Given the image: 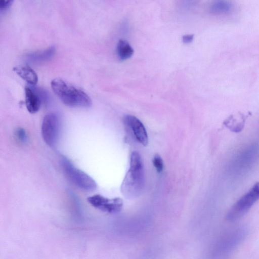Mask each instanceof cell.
<instances>
[{"instance_id": "13", "label": "cell", "mask_w": 259, "mask_h": 259, "mask_svg": "<svg viewBox=\"0 0 259 259\" xmlns=\"http://www.w3.org/2000/svg\"><path fill=\"white\" fill-rule=\"evenodd\" d=\"M54 51L55 48L52 47L42 52L33 54L30 57L35 59L36 58V59L38 60L48 59L53 55Z\"/></svg>"}, {"instance_id": "12", "label": "cell", "mask_w": 259, "mask_h": 259, "mask_svg": "<svg viewBox=\"0 0 259 259\" xmlns=\"http://www.w3.org/2000/svg\"><path fill=\"white\" fill-rule=\"evenodd\" d=\"M117 54L121 60L130 58L134 53V50L129 43L123 39H120L117 45Z\"/></svg>"}, {"instance_id": "1", "label": "cell", "mask_w": 259, "mask_h": 259, "mask_svg": "<svg viewBox=\"0 0 259 259\" xmlns=\"http://www.w3.org/2000/svg\"><path fill=\"white\" fill-rule=\"evenodd\" d=\"M54 93L65 105L73 107H89L92 104L90 97L83 91L60 78L51 82Z\"/></svg>"}, {"instance_id": "2", "label": "cell", "mask_w": 259, "mask_h": 259, "mask_svg": "<svg viewBox=\"0 0 259 259\" xmlns=\"http://www.w3.org/2000/svg\"><path fill=\"white\" fill-rule=\"evenodd\" d=\"M144 185L143 163L139 154L132 152L130 167L121 185V191L125 196L135 197L140 194Z\"/></svg>"}, {"instance_id": "5", "label": "cell", "mask_w": 259, "mask_h": 259, "mask_svg": "<svg viewBox=\"0 0 259 259\" xmlns=\"http://www.w3.org/2000/svg\"><path fill=\"white\" fill-rule=\"evenodd\" d=\"M259 159V145L251 144L240 151L230 164L233 174H242L250 169Z\"/></svg>"}, {"instance_id": "10", "label": "cell", "mask_w": 259, "mask_h": 259, "mask_svg": "<svg viewBox=\"0 0 259 259\" xmlns=\"http://www.w3.org/2000/svg\"><path fill=\"white\" fill-rule=\"evenodd\" d=\"M13 70L29 84L34 85L37 83V75L29 66L25 65L15 66Z\"/></svg>"}, {"instance_id": "3", "label": "cell", "mask_w": 259, "mask_h": 259, "mask_svg": "<svg viewBox=\"0 0 259 259\" xmlns=\"http://www.w3.org/2000/svg\"><path fill=\"white\" fill-rule=\"evenodd\" d=\"M259 200V182L239 198L230 208L226 214V220L234 222L243 216Z\"/></svg>"}, {"instance_id": "4", "label": "cell", "mask_w": 259, "mask_h": 259, "mask_svg": "<svg viewBox=\"0 0 259 259\" xmlns=\"http://www.w3.org/2000/svg\"><path fill=\"white\" fill-rule=\"evenodd\" d=\"M61 164L69 179L79 188L87 191L96 190L95 180L82 170L76 168L68 159L62 157Z\"/></svg>"}, {"instance_id": "14", "label": "cell", "mask_w": 259, "mask_h": 259, "mask_svg": "<svg viewBox=\"0 0 259 259\" xmlns=\"http://www.w3.org/2000/svg\"><path fill=\"white\" fill-rule=\"evenodd\" d=\"M153 164L158 172L162 171L163 168V162L160 155L156 154L154 156Z\"/></svg>"}, {"instance_id": "7", "label": "cell", "mask_w": 259, "mask_h": 259, "mask_svg": "<svg viewBox=\"0 0 259 259\" xmlns=\"http://www.w3.org/2000/svg\"><path fill=\"white\" fill-rule=\"evenodd\" d=\"M88 202L100 210L114 213L119 211L122 206V200L120 198L109 199L96 194L88 198Z\"/></svg>"}, {"instance_id": "11", "label": "cell", "mask_w": 259, "mask_h": 259, "mask_svg": "<svg viewBox=\"0 0 259 259\" xmlns=\"http://www.w3.org/2000/svg\"><path fill=\"white\" fill-rule=\"evenodd\" d=\"M233 9V4L229 1L219 0L213 2L210 6L209 11L215 14H227Z\"/></svg>"}, {"instance_id": "15", "label": "cell", "mask_w": 259, "mask_h": 259, "mask_svg": "<svg viewBox=\"0 0 259 259\" xmlns=\"http://www.w3.org/2000/svg\"><path fill=\"white\" fill-rule=\"evenodd\" d=\"M16 136L18 139L25 142L27 140V135L25 130L22 128H19L16 131Z\"/></svg>"}, {"instance_id": "8", "label": "cell", "mask_w": 259, "mask_h": 259, "mask_svg": "<svg viewBox=\"0 0 259 259\" xmlns=\"http://www.w3.org/2000/svg\"><path fill=\"white\" fill-rule=\"evenodd\" d=\"M124 121L132 130L137 140L143 146H147L148 143V135L142 122L136 117L131 115H126Z\"/></svg>"}, {"instance_id": "6", "label": "cell", "mask_w": 259, "mask_h": 259, "mask_svg": "<svg viewBox=\"0 0 259 259\" xmlns=\"http://www.w3.org/2000/svg\"><path fill=\"white\" fill-rule=\"evenodd\" d=\"M60 121L54 113L46 114L42 120L41 133L44 142L48 146L53 147L59 139L60 133Z\"/></svg>"}, {"instance_id": "16", "label": "cell", "mask_w": 259, "mask_h": 259, "mask_svg": "<svg viewBox=\"0 0 259 259\" xmlns=\"http://www.w3.org/2000/svg\"><path fill=\"white\" fill-rule=\"evenodd\" d=\"M13 1L11 0H1L0 1V10H6L9 8Z\"/></svg>"}, {"instance_id": "9", "label": "cell", "mask_w": 259, "mask_h": 259, "mask_svg": "<svg viewBox=\"0 0 259 259\" xmlns=\"http://www.w3.org/2000/svg\"><path fill=\"white\" fill-rule=\"evenodd\" d=\"M25 105L29 112L34 113L39 109L41 101L39 96L29 86L25 88Z\"/></svg>"}, {"instance_id": "17", "label": "cell", "mask_w": 259, "mask_h": 259, "mask_svg": "<svg viewBox=\"0 0 259 259\" xmlns=\"http://www.w3.org/2000/svg\"><path fill=\"white\" fill-rule=\"evenodd\" d=\"M193 35L192 34H187L183 36L182 40L185 44L191 42L193 39Z\"/></svg>"}]
</instances>
